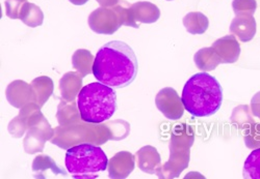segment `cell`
<instances>
[{"mask_svg":"<svg viewBox=\"0 0 260 179\" xmlns=\"http://www.w3.org/2000/svg\"><path fill=\"white\" fill-rule=\"evenodd\" d=\"M138 72L136 53L122 40H112L103 44L94 59V77L113 88L129 86L136 80Z\"/></svg>","mask_w":260,"mask_h":179,"instance_id":"obj_1","label":"cell"},{"mask_svg":"<svg viewBox=\"0 0 260 179\" xmlns=\"http://www.w3.org/2000/svg\"><path fill=\"white\" fill-rule=\"evenodd\" d=\"M181 100L185 110L193 117H209L222 107L223 88L213 76L206 72L198 73L184 84Z\"/></svg>","mask_w":260,"mask_h":179,"instance_id":"obj_2","label":"cell"},{"mask_svg":"<svg viewBox=\"0 0 260 179\" xmlns=\"http://www.w3.org/2000/svg\"><path fill=\"white\" fill-rule=\"evenodd\" d=\"M80 119L86 123L100 124L114 116L117 111L115 89L101 82L82 87L77 98Z\"/></svg>","mask_w":260,"mask_h":179,"instance_id":"obj_3","label":"cell"},{"mask_svg":"<svg viewBox=\"0 0 260 179\" xmlns=\"http://www.w3.org/2000/svg\"><path fill=\"white\" fill-rule=\"evenodd\" d=\"M66 168L75 179L98 178L108 168V159L101 147L82 143L68 148Z\"/></svg>","mask_w":260,"mask_h":179,"instance_id":"obj_4","label":"cell"},{"mask_svg":"<svg viewBox=\"0 0 260 179\" xmlns=\"http://www.w3.org/2000/svg\"><path fill=\"white\" fill-rule=\"evenodd\" d=\"M194 133L187 124H179L173 130L170 141V158L158 173L159 178H176L188 167L190 147Z\"/></svg>","mask_w":260,"mask_h":179,"instance_id":"obj_5","label":"cell"},{"mask_svg":"<svg viewBox=\"0 0 260 179\" xmlns=\"http://www.w3.org/2000/svg\"><path fill=\"white\" fill-rule=\"evenodd\" d=\"M79 124L64 125L54 128L53 137L51 143L68 149L75 143L79 142H91L94 145H100L106 143L108 139H112L111 129L108 124L103 125H90Z\"/></svg>","mask_w":260,"mask_h":179,"instance_id":"obj_6","label":"cell"},{"mask_svg":"<svg viewBox=\"0 0 260 179\" xmlns=\"http://www.w3.org/2000/svg\"><path fill=\"white\" fill-rule=\"evenodd\" d=\"M114 9L121 19L122 25L134 28H139L140 23H155L160 18V10L158 7L148 2H139L134 5H128V3L124 0H120Z\"/></svg>","mask_w":260,"mask_h":179,"instance_id":"obj_7","label":"cell"},{"mask_svg":"<svg viewBox=\"0 0 260 179\" xmlns=\"http://www.w3.org/2000/svg\"><path fill=\"white\" fill-rule=\"evenodd\" d=\"M89 26L98 34H114L121 26L122 22L117 11L107 8H99L89 16Z\"/></svg>","mask_w":260,"mask_h":179,"instance_id":"obj_8","label":"cell"},{"mask_svg":"<svg viewBox=\"0 0 260 179\" xmlns=\"http://www.w3.org/2000/svg\"><path fill=\"white\" fill-rule=\"evenodd\" d=\"M155 105L164 116L170 120H178L184 113V105L177 92L172 87H165L156 95Z\"/></svg>","mask_w":260,"mask_h":179,"instance_id":"obj_9","label":"cell"},{"mask_svg":"<svg viewBox=\"0 0 260 179\" xmlns=\"http://www.w3.org/2000/svg\"><path fill=\"white\" fill-rule=\"evenodd\" d=\"M54 129L50 127V124L43 116L38 122L31 125L26 133L24 140V149L27 153H36L42 151L46 141L51 140L53 137Z\"/></svg>","mask_w":260,"mask_h":179,"instance_id":"obj_10","label":"cell"},{"mask_svg":"<svg viewBox=\"0 0 260 179\" xmlns=\"http://www.w3.org/2000/svg\"><path fill=\"white\" fill-rule=\"evenodd\" d=\"M43 116L44 115L42 114L41 107L31 102L21 109L19 115L10 123L9 130L15 138L22 137L25 130L38 122Z\"/></svg>","mask_w":260,"mask_h":179,"instance_id":"obj_11","label":"cell"},{"mask_svg":"<svg viewBox=\"0 0 260 179\" xmlns=\"http://www.w3.org/2000/svg\"><path fill=\"white\" fill-rule=\"evenodd\" d=\"M135 155L128 151H120L108 161V176L114 179L127 178L135 170Z\"/></svg>","mask_w":260,"mask_h":179,"instance_id":"obj_12","label":"cell"},{"mask_svg":"<svg viewBox=\"0 0 260 179\" xmlns=\"http://www.w3.org/2000/svg\"><path fill=\"white\" fill-rule=\"evenodd\" d=\"M211 48L218 54L222 63H234L241 55L240 42L232 34L216 39Z\"/></svg>","mask_w":260,"mask_h":179,"instance_id":"obj_13","label":"cell"},{"mask_svg":"<svg viewBox=\"0 0 260 179\" xmlns=\"http://www.w3.org/2000/svg\"><path fill=\"white\" fill-rule=\"evenodd\" d=\"M138 162V167L145 173L156 174L160 172L161 169V159L160 154L155 147L147 145L142 147L136 154Z\"/></svg>","mask_w":260,"mask_h":179,"instance_id":"obj_14","label":"cell"},{"mask_svg":"<svg viewBox=\"0 0 260 179\" xmlns=\"http://www.w3.org/2000/svg\"><path fill=\"white\" fill-rule=\"evenodd\" d=\"M256 21L251 15H236L230 24V32L243 42L252 40L256 34Z\"/></svg>","mask_w":260,"mask_h":179,"instance_id":"obj_15","label":"cell"},{"mask_svg":"<svg viewBox=\"0 0 260 179\" xmlns=\"http://www.w3.org/2000/svg\"><path fill=\"white\" fill-rule=\"evenodd\" d=\"M7 98L16 108H21L31 102L35 103V96L30 85L23 81H15L7 88Z\"/></svg>","mask_w":260,"mask_h":179,"instance_id":"obj_16","label":"cell"},{"mask_svg":"<svg viewBox=\"0 0 260 179\" xmlns=\"http://www.w3.org/2000/svg\"><path fill=\"white\" fill-rule=\"evenodd\" d=\"M82 86V77L77 73H67L62 76L59 82L61 99L64 101H74Z\"/></svg>","mask_w":260,"mask_h":179,"instance_id":"obj_17","label":"cell"},{"mask_svg":"<svg viewBox=\"0 0 260 179\" xmlns=\"http://www.w3.org/2000/svg\"><path fill=\"white\" fill-rule=\"evenodd\" d=\"M30 87L35 96V103L42 108L53 93V81L48 77H39L30 83Z\"/></svg>","mask_w":260,"mask_h":179,"instance_id":"obj_18","label":"cell"},{"mask_svg":"<svg viewBox=\"0 0 260 179\" xmlns=\"http://www.w3.org/2000/svg\"><path fill=\"white\" fill-rule=\"evenodd\" d=\"M193 61L197 68L202 72H210L216 69V66L221 64V59L215 53V51L210 48H202L193 56Z\"/></svg>","mask_w":260,"mask_h":179,"instance_id":"obj_19","label":"cell"},{"mask_svg":"<svg viewBox=\"0 0 260 179\" xmlns=\"http://www.w3.org/2000/svg\"><path fill=\"white\" fill-rule=\"evenodd\" d=\"M183 25L190 34H203L208 29L209 20L200 12H191L184 16Z\"/></svg>","mask_w":260,"mask_h":179,"instance_id":"obj_20","label":"cell"},{"mask_svg":"<svg viewBox=\"0 0 260 179\" xmlns=\"http://www.w3.org/2000/svg\"><path fill=\"white\" fill-rule=\"evenodd\" d=\"M32 171L36 174V178H46V171H51L54 175L66 176V172L59 168L48 155L37 156L32 163Z\"/></svg>","mask_w":260,"mask_h":179,"instance_id":"obj_21","label":"cell"},{"mask_svg":"<svg viewBox=\"0 0 260 179\" xmlns=\"http://www.w3.org/2000/svg\"><path fill=\"white\" fill-rule=\"evenodd\" d=\"M94 59L95 58L89 50L79 49L75 51V53L72 56L73 68L82 78H84L89 74L93 73Z\"/></svg>","mask_w":260,"mask_h":179,"instance_id":"obj_22","label":"cell"},{"mask_svg":"<svg viewBox=\"0 0 260 179\" xmlns=\"http://www.w3.org/2000/svg\"><path fill=\"white\" fill-rule=\"evenodd\" d=\"M19 19L22 21L25 25L31 28H36L43 24L44 14H43L42 10L38 6L26 2L22 7V10L20 12Z\"/></svg>","mask_w":260,"mask_h":179,"instance_id":"obj_23","label":"cell"},{"mask_svg":"<svg viewBox=\"0 0 260 179\" xmlns=\"http://www.w3.org/2000/svg\"><path fill=\"white\" fill-rule=\"evenodd\" d=\"M57 120L59 125H70L75 122H78V112L76 110V105L74 101H64L58 105L57 111Z\"/></svg>","mask_w":260,"mask_h":179,"instance_id":"obj_24","label":"cell"},{"mask_svg":"<svg viewBox=\"0 0 260 179\" xmlns=\"http://www.w3.org/2000/svg\"><path fill=\"white\" fill-rule=\"evenodd\" d=\"M244 178L260 179V147L255 148L247 158L244 165Z\"/></svg>","mask_w":260,"mask_h":179,"instance_id":"obj_25","label":"cell"},{"mask_svg":"<svg viewBox=\"0 0 260 179\" xmlns=\"http://www.w3.org/2000/svg\"><path fill=\"white\" fill-rule=\"evenodd\" d=\"M232 9L235 15L253 16L257 9L256 0H233Z\"/></svg>","mask_w":260,"mask_h":179,"instance_id":"obj_26","label":"cell"},{"mask_svg":"<svg viewBox=\"0 0 260 179\" xmlns=\"http://www.w3.org/2000/svg\"><path fill=\"white\" fill-rule=\"evenodd\" d=\"M246 145L249 148L260 147V124L255 123L245 133Z\"/></svg>","mask_w":260,"mask_h":179,"instance_id":"obj_27","label":"cell"},{"mask_svg":"<svg viewBox=\"0 0 260 179\" xmlns=\"http://www.w3.org/2000/svg\"><path fill=\"white\" fill-rule=\"evenodd\" d=\"M27 0H6V13L11 19H19L20 12Z\"/></svg>","mask_w":260,"mask_h":179,"instance_id":"obj_28","label":"cell"},{"mask_svg":"<svg viewBox=\"0 0 260 179\" xmlns=\"http://www.w3.org/2000/svg\"><path fill=\"white\" fill-rule=\"evenodd\" d=\"M251 110L252 113L255 117H258L260 119V92L257 93L251 101Z\"/></svg>","mask_w":260,"mask_h":179,"instance_id":"obj_29","label":"cell"},{"mask_svg":"<svg viewBox=\"0 0 260 179\" xmlns=\"http://www.w3.org/2000/svg\"><path fill=\"white\" fill-rule=\"evenodd\" d=\"M96 2L101 6V8H114L119 4L120 0H96Z\"/></svg>","mask_w":260,"mask_h":179,"instance_id":"obj_30","label":"cell"},{"mask_svg":"<svg viewBox=\"0 0 260 179\" xmlns=\"http://www.w3.org/2000/svg\"><path fill=\"white\" fill-rule=\"evenodd\" d=\"M69 2L75 6H83L89 2V0H69Z\"/></svg>","mask_w":260,"mask_h":179,"instance_id":"obj_31","label":"cell"},{"mask_svg":"<svg viewBox=\"0 0 260 179\" xmlns=\"http://www.w3.org/2000/svg\"><path fill=\"white\" fill-rule=\"evenodd\" d=\"M167 2H173V0H167Z\"/></svg>","mask_w":260,"mask_h":179,"instance_id":"obj_32","label":"cell"}]
</instances>
